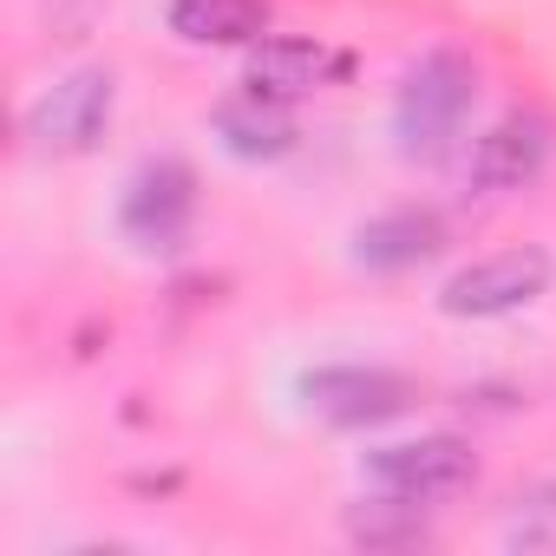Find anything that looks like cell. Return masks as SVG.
Returning <instances> with one entry per match:
<instances>
[{
    "label": "cell",
    "instance_id": "obj_13",
    "mask_svg": "<svg viewBox=\"0 0 556 556\" xmlns=\"http://www.w3.org/2000/svg\"><path fill=\"white\" fill-rule=\"evenodd\" d=\"M510 543H517V549H543V543H556V484H543V491L517 497Z\"/></svg>",
    "mask_w": 556,
    "mask_h": 556
},
{
    "label": "cell",
    "instance_id": "obj_5",
    "mask_svg": "<svg viewBox=\"0 0 556 556\" xmlns=\"http://www.w3.org/2000/svg\"><path fill=\"white\" fill-rule=\"evenodd\" d=\"M478 478V458L465 439H406V445H387L367 458V484L374 491H393V497H419V504H439V497H458L465 484Z\"/></svg>",
    "mask_w": 556,
    "mask_h": 556
},
{
    "label": "cell",
    "instance_id": "obj_10",
    "mask_svg": "<svg viewBox=\"0 0 556 556\" xmlns=\"http://www.w3.org/2000/svg\"><path fill=\"white\" fill-rule=\"evenodd\" d=\"M170 34L190 47H249L268 34V0H170Z\"/></svg>",
    "mask_w": 556,
    "mask_h": 556
},
{
    "label": "cell",
    "instance_id": "obj_8",
    "mask_svg": "<svg viewBox=\"0 0 556 556\" xmlns=\"http://www.w3.org/2000/svg\"><path fill=\"white\" fill-rule=\"evenodd\" d=\"M334 79H348V53H334L321 40H262L249 53V66H242V86L255 99H275V105H289L302 92H321Z\"/></svg>",
    "mask_w": 556,
    "mask_h": 556
},
{
    "label": "cell",
    "instance_id": "obj_3",
    "mask_svg": "<svg viewBox=\"0 0 556 556\" xmlns=\"http://www.w3.org/2000/svg\"><path fill=\"white\" fill-rule=\"evenodd\" d=\"M543 289H549V249L523 242V249H497V255L458 268L439 289V308L458 315V321H497V315L530 308Z\"/></svg>",
    "mask_w": 556,
    "mask_h": 556
},
{
    "label": "cell",
    "instance_id": "obj_7",
    "mask_svg": "<svg viewBox=\"0 0 556 556\" xmlns=\"http://www.w3.org/2000/svg\"><path fill=\"white\" fill-rule=\"evenodd\" d=\"M543 164H549V118L543 112H510L471 144L465 177L478 190H523V184H536Z\"/></svg>",
    "mask_w": 556,
    "mask_h": 556
},
{
    "label": "cell",
    "instance_id": "obj_1",
    "mask_svg": "<svg viewBox=\"0 0 556 556\" xmlns=\"http://www.w3.org/2000/svg\"><path fill=\"white\" fill-rule=\"evenodd\" d=\"M471 99H478V66L465 53L439 47L419 66H406L400 99H393V138H400V151L406 157H439L458 138Z\"/></svg>",
    "mask_w": 556,
    "mask_h": 556
},
{
    "label": "cell",
    "instance_id": "obj_12",
    "mask_svg": "<svg viewBox=\"0 0 556 556\" xmlns=\"http://www.w3.org/2000/svg\"><path fill=\"white\" fill-rule=\"evenodd\" d=\"M348 536H354L361 549H419V543L432 536V523H426V504H419V497L380 491V497H367V504H348Z\"/></svg>",
    "mask_w": 556,
    "mask_h": 556
},
{
    "label": "cell",
    "instance_id": "obj_4",
    "mask_svg": "<svg viewBox=\"0 0 556 556\" xmlns=\"http://www.w3.org/2000/svg\"><path fill=\"white\" fill-rule=\"evenodd\" d=\"M190 216H197V177H190V164H177V157L138 164V177H131L125 197H118V229H125L138 249H177L184 229H190Z\"/></svg>",
    "mask_w": 556,
    "mask_h": 556
},
{
    "label": "cell",
    "instance_id": "obj_11",
    "mask_svg": "<svg viewBox=\"0 0 556 556\" xmlns=\"http://www.w3.org/2000/svg\"><path fill=\"white\" fill-rule=\"evenodd\" d=\"M216 138H223V151L262 164V157H282V151L295 144V125H289V112L275 105V99L242 92V99H229V105L216 112Z\"/></svg>",
    "mask_w": 556,
    "mask_h": 556
},
{
    "label": "cell",
    "instance_id": "obj_6",
    "mask_svg": "<svg viewBox=\"0 0 556 556\" xmlns=\"http://www.w3.org/2000/svg\"><path fill=\"white\" fill-rule=\"evenodd\" d=\"M302 400L334 426H380L413 406V380L387 367H321L302 374Z\"/></svg>",
    "mask_w": 556,
    "mask_h": 556
},
{
    "label": "cell",
    "instance_id": "obj_2",
    "mask_svg": "<svg viewBox=\"0 0 556 556\" xmlns=\"http://www.w3.org/2000/svg\"><path fill=\"white\" fill-rule=\"evenodd\" d=\"M112 105H118V79L105 73V66H79V73H66L53 92H40L34 105H27V144L40 151V157H79V151H92L99 138H105V125H112Z\"/></svg>",
    "mask_w": 556,
    "mask_h": 556
},
{
    "label": "cell",
    "instance_id": "obj_9",
    "mask_svg": "<svg viewBox=\"0 0 556 556\" xmlns=\"http://www.w3.org/2000/svg\"><path fill=\"white\" fill-rule=\"evenodd\" d=\"M445 249V223L432 210H393V216H374L361 236H354V262L374 268V275H393V268H413L426 255Z\"/></svg>",
    "mask_w": 556,
    "mask_h": 556
}]
</instances>
